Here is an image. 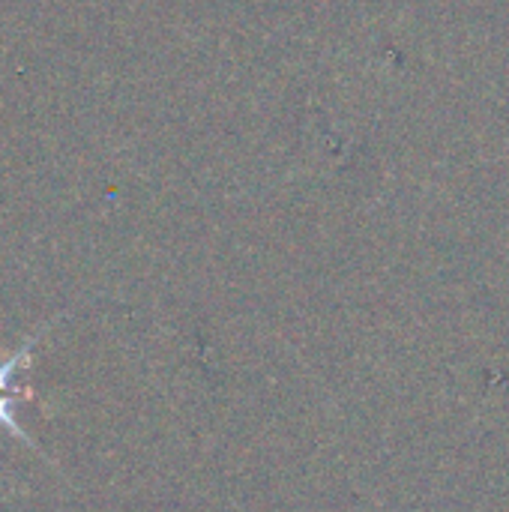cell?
I'll return each mask as SVG.
<instances>
[{
  "mask_svg": "<svg viewBox=\"0 0 509 512\" xmlns=\"http://www.w3.org/2000/svg\"><path fill=\"white\" fill-rule=\"evenodd\" d=\"M21 399H30V393H21V396H3V399H0V426H6V429H9L21 444H27V447H33V450H36V444L30 441V435H27V432L15 423V417H12V411H15V405H18Z\"/></svg>",
  "mask_w": 509,
  "mask_h": 512,
  "instance_id": "obj_1",
  "label": "cell"
},
{
  "mask_svg": "<svg viewBox=\"0 0 509 512\" xmlns=\"http://www.w3.org/2000/svg\"><path fill=\"white\" fill-rule=\"evenodd\" d=\"M39 336H42V330H39L33 339H27V345H21L18 354H12L6 363H0V390H9V387H12V375L18 372V366H24V363L30 360V351H33V345L39 342Z\"/></svg>",
  "mask_w": 509,
  "mask_h": 512,
  "instance_id": "obj_2",
  "label": "cell"
}]
</instances>
